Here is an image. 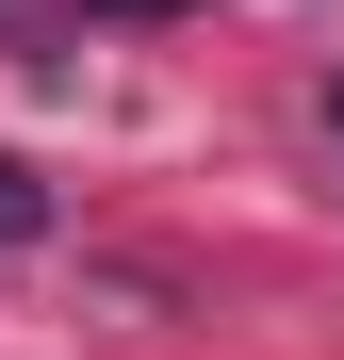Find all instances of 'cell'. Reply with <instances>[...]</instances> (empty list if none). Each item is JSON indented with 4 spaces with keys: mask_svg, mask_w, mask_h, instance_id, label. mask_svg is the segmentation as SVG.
I'll return each instance as SVG.
<instances>
[{
    "mask_svg": "<svg viewBox=\"0 0 344 360\" xmlns=\"http://www.w3.org/2000/svg\"><path fill=\"white\" fill-rule=\"evenodd\" d=\"M33 229H49V180H33L17 148H0V246H33Z\"/></svg>",
    "mask_w": 344,
    "mask_h": 360,
    "instance_id": "6da1fadb",
    "label": "cell"
},
{
    "mask_svg": "<svg viewBox=\"0 0 344 360\" xmlns=\"http://www.w3.org/2000/svg\"><path fill=\"white\" fill-rule=\"evenodd\" d=\"M328 148H344V82H328Z\"/></svg>",
    "mask_w": 344,
    "mask_h": 360,
    "instance_id": "7a4b0ae2",
    "label": "cell"
}]
</instances>
